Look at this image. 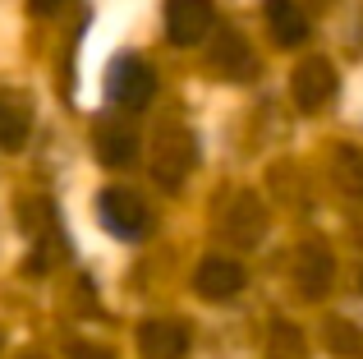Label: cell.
Wrapping results in <instances>:
<instances>
[{
  "instance_id": "obj_1",
  "label": "cell",
  "mask_w": 363,
  "mask_h": 359,
  "mask_svg": "<svg viewBox=\"0 0 363 359\" xmlns=\"http://www.w3.org/2000/svg\"><path fill=\"white\" fill-rule=\"evenodd\" d=\"M106 92L111 101L124 111H143L152 101V92H157V74H152V65L143 60V55H120V60H111V74H106Z\"/></svg>"
},
{
  "instance_id": "obj_5",
  "label": "cell",
  "mask_w": 363,
  "mask_h": 359,
  "mask_svg": "<svg viewBox=\"0 0 363 359\" xmlns=\"http://www.w3.org/2000/svg\"><path fill=\"white\" fill-rule=\"evenodd\" d=\"M290 92L299 101V111H322L336 97V70H331V60H322V55L299 60V70L290 74Z\"/></svg>"
},
{
  "instance_id": "obj_3",
  "label": "cell",
  "mask_w": 363,
  "mask_h": 359,
  "mask_svg": "<svg viewBox=\"0 0 363 359\" xmlns=\"http://www.w3.org/2000/svg\"><path fill=\"white\" fill-rule=\"evenodd\" d=\"M97 216L116 240H138V235L147 231V203H143L133 189H101Z\"/></svg>"
},
{
  "instance_id": "obj_2",
  "label": "cell",
  "mask_w": 363,
  "mask_h": 359,
  "mask_svg": "<svg viewBox=\"0 0 363 359\" xmlns=\"http://www.w3.org/2000/svg\"><path fill=\"white\" fill-rule=\"evenodd\" d=\"M194 162H198V148H194V134H189V129H166V134L157 138V148H152V175H157V184L170 189V194L189 180Z\"/></svg>"
},
{
  "instance_id": "obj_17",
  "label": "cell",
  "mask_w": 363,
  "mask_h": 359,
  "mask_svg": "<svg viewBox=\"0 0 363 359\" xmlns=\"http://www.w3.org/2000/svg\"><path fill=\"white\" fill-rule=\"evenodd\" d=\"M69 359H116L106 346H92V341H69Z\"/></svg>"
},
{
  "instance_id": "obj_12",
  "label": "cell",
  "mask_w": 363,
  "mask_h": 359,
  "mask_svg": "<svg viewBox=\"0 0 363 359\" xmlns=\"http://www.w3.org/2000/svg\"><path fill=\"white\" fill-rule=\"evenodd\" d=\"M92 143H97V162L111 166V171H124V166H133V157H138V138H133V129L111 125V120L97 125Z\"/></svg>"
},
{
  "instance_id": "obj_16",
  "label": "cell",
  "mask_w": 363,
  "mask_h": 359,
  "mask_svg": "<svg viewBox=\"0 0 363 359\" xmlns=\"http://www.w3.org/2000/svg\"><path fill=\"white\" fill-rule=\"evenodd\" d=\"M272 359H303V336L290 323H276L272 332Z\"/></svg>"
},
{
  "instance_id": "obj_14",
  "label": "cell",
  "mask_w": 363,
  "mask_h": 359,
  "mask_svg": "<svg viewBox=\"0 0 363 359\" xmlns=\"http://www.w3.org/2000/svg\"><path fill=\"white\" fill-rule=\"evenodd\" d=\"M331 175H336V184L345 189L350 198H363V148L340 143L336 153H331Z\"/></svg>"
},
{
  "instance_id": "obj_8",
  "label": "cell",
  "mask_w": 363,
  "mask_h": 359,
  "mask_svg": "<svg viewBox=\"0 0 363 359\" xmlns=\"http://www.w3.org/2000/svg\"><path fill=\"white\" fill-rule=\"evenodd\" d=\"M207 65H212L221 79H230V83H244V79H253V70H257V60H253V46L244 42L235 28H225V33H216V42H212V51H207Z\"/></svg>"
},
{
  "instance_id": "obj_20",
  "label": "cell",
  "mask_w": 363,
  "mask_h": 359,
  "mask_svg": "<svg viewBox=\"0 0 363 359\" xmlns=\"http://www.w3.org/2000/svg\"><path fill=\"white\" fill-rule=\"evenodd\" d=\"M359 286H363V272H359Z\"/></svg>"
},
{
  "instance_id": "obj_6",
  "label": "cell",
  "mask_w": 363,
  "mask_h": 359,
  "mask_svg": "<svg viewBox=\"0 0 363 359\" xmlns=\"http://www.w3.org/2000/svg\"><path fill=\"white\" fill-rule=\"evenodd\" d=\"M331 281H336V258H331L327 244H318V240L299 244V253H294V286H299V295L322 299L331 290Z\"/></svg>"
},
{
  "instance_id": "obj_7",
  "label": "cell",
  "mask_w": 363,
  "mask_h": 359,
  "mask_svg": "<svg viewBox=\"0 0 363 359\" xmlns=\"http://www.w3.org/2000/svg\"><path fill=\"white\" fill-rule=\"evenodd\" d=\"M194 290L207 299V304H225V299H235L244 290V267L235 258H225V253H212V258L198 263Z\"/></svg>"
},
{
  "instance_id": "obj_9",
  "label": "cell",
  "mask_w": 363,
  "mask_h": 359,
  "mask_svg": "<svg viewBox=\"0 0 363 359\" xmlns=\"http://www.w3.org/2000/svg\"><path fill=\"white\" fill-rule=\"evenodd\" d=\"M138 350L143 359H184L189 350V332L170 318H152V323L138 327Z\"/></svg>"
},
{
  "instance_id": "obj_10",
  "label": "cell",
  "mask_w": 363,
  "mask_h": 359,
  "mask_svg": "<svg viewBox=\"0 0 363 359\" xmlns=\"http://www.w3.org/2000/svg\"><path fill=\"white\" fill-rule=\"evenodd\" d=\"M262 231H267V216H262V203H257L253 194H240L225 207V235H230V244L253 249V244L262 240Z\"/></svg>"
},
{
  "instance_id": "obj_13",
  "label": "cell",
  "mask_w": 363,
  "mask_h": 359,
  "mask_svg": "<svg viewBox=\"0 0 363 359\" xmlns=\"http://www.w3.org/2000/svg\"><path fill=\"white\" fill-rule=\"evenodd\" d=\"M262 9H267V28H272L276 46L290 51V46H299L308 37V18H303V9L294 0H262Z\"/></svg>"
},
{
  "instance_id": "obj_18",
  "label": "cell",
  "mask_w": 363,
  "mask_h": 359,
  "mask_svg": "<svg viewBox=\"0 0 363 359\" xmlns=\"http://www.w3.org/2000/svg\"><path fill=\"white\" fill-rule=\"evenodd\" d=\"M28 5H33V14H55L65 0H28Z\"/></svg>"
},
{
  "instance_id": "obj_15",
  "label": "cell",
  "mask_w": 363,
  "mask_h": 359,
  "mask_svg": "<svg viewBox=\"0 0 363 359\" xmlns=\"http://www.w3.org/2000/svg\"><path fill=\"white\" fill-rule=\"evenodd\" d=\"M322 341H327V350L340 355V359H363V327H354L350 318H331L327 332H322Z\"/></svg>"
},
{
  "instance_id": "obj_19",
  "label": "cell",
  "mask_w": 363,
  "mask_h": 359,
  "mask_svg": "<svg viewBox=\"0 0 363 359\" xmlns=\"http://www.w3.org/2000/svg\"><path fill=\"white\" fill-rule=\"evenodd\" d=\"M18 359H37V355H18Z\"/></svg>"
},
{
  "instance_id": "obj_4",
  "label": "cell",
  "mask_w": 363,
  "mask_h": 359,
  "mask_svg": "<svg viewBox=\"0 0 363 359\" xmlns=\"http://www.w3.org/2000/svg\"><path fill=\"white\" fill-rule=\"evenodd\" d=\"M216 28L212 0H166V37L175 46H198Z\"/></svg>"
},
{
  "instance_id": "obj_11",
  "label": "cell",
  "mask_w": 363,
  "mask_h": 359,
  "mask_svg": "<svg viewBox=\"0 0 363 359\" xmlns=\"http://www.w3.org/2000/svg\"><path fill=\"white\" fill-rule=\"evenodd\" d=\"M33 134V106L23 92H0V148L18 153Z\"/></svg>"
}]
</instances>
